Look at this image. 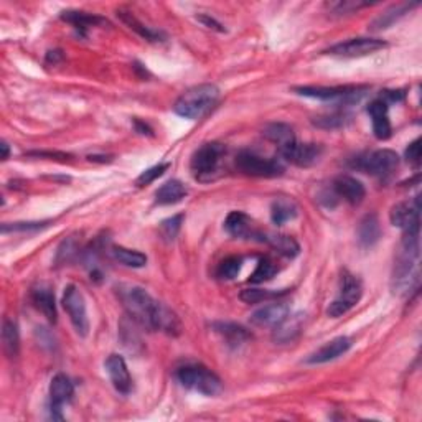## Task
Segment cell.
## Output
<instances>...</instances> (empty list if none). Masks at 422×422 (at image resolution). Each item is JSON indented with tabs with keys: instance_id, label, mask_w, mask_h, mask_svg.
I'll list each match as a JSON object with an SVG mask.
<instances>
[{
	"instance_id": "8d00e7d4",
	"label": "cell",
	"mask_w": 422,
	"mask_h": 422,
	"mask_svg": "<svg viewBox=\"0 0 422 422\" xmlns=\"http://www.w3.org/2000/svg\"><path fill=\"white\" fill-rule=\"evenodd\" d=\"M79 253V244L76 236H69L67 241H63L62 246L58 248L57 253V263L67 264L69 261H73Z\"/></svg>"
},
{
	"instance_id": "7402d4cb",
	"label": "cell",
	"mask_w": 422,
	"mask_h": 422,
	"mask_svg": "<svg viewBox=\"0 0 422 422\" xmlns=\"http://www.w3.org/2000/svg\"><path fill=\"white\" fill-rule=\"evenodd\" d=\"M62 18L64 22L72 23L74 28H78L81 35L86 33V30L91 27H106V25L109 27V22L101 15L81 12V10H67L62 13Z\"/></svg>"
},
{
	"instance_id": "ffe728a7",
	"label": "cell",
	"mask_w": 422,
	"mask_h": 422,
	"mask_svg": "<svg viewBox=\"0 0 422 422\" xmlns=\"http://www.w3.org/2000/svg\"><path fill=\"white\" fill-rule=\"evenodd\" d=\"M32 302L40 312L47 316L48 321L55 324L57 321V304H55V292L48 284L35 285L30 292Z\"/></svg>"
},
{
	"instance_id": "484cf974",
	"label": "cell",
	"mask_w": 422,
	"mask_h": 422,
	"mask_svg": "<svg viewBox=\"0 0 422 422\" xmlns=\"http://www.w3.org/2000/svg\"><path fill=\"white\" fill-rule=\"evenodd\" d=\"M264 137L270 140V142L275 144L280 149L287 147V145L294 144L295 142V134H294V129L290 127L289 124H284V122H273V124H268L263 130Z\"/></svg>"
},
{
	"instance_id": "ee69618b",
	"label": "cell",
	"mask_w": 422,
	"mask_h": 422,
	"mask_svg": "<svg viewBox=\"0 0 422 422\" xmlns=\"http://www.w3.org/2000/svg\"><path fill=\"white\" fill-rule=\"evenodd\" d=\"M380 98L388 104L401 103L404 99V91H403V89H396V91H389V89H386V91H381Z\"/></svg>"
},
{
	"instance_id": "681fc988",
	"label": "cell",
	"mask_w": 422,
	"mask_h": 422,
	"mask_svg": "<svg viewBox=\"0 0 422 422\" xmlns=\"http://www.w3.org/2000/svg\"><path fill=\"white\" fill-rule=\"evenodd\" d=\"M89 160H91V162H110V157H96V155H89L88 157Z\"/></svg>"
},
{
	"instance_id": "b9f144b4",
	"label": "cell",
	"mask_w": 422,
	"mask_h": 422,
	"mask_svg": "<svg viewBox=\"0 0 422 422\" xmlns=\"http://www.w3.org/2000/svg\"><path fill=\"white\" fill-rule=\"evenodd\" d=\"M406 159H408L409 164L419 167V164H421V139L419 137L416 139L414 142H411L409 147L406 149Z\"/></svg>"
},
{
	"instance_id": "f6af8a7d",
	"label": "cell",
	"mask_w": 422,
	"mask_h": 422,
	"mask_svg": "<svg viewBox=\"0 0 422 422\" xmlns=\"http://www.w3.org/2000/svg\"><path fill=\"white\" fill-rule=\"evenodd\" d=\"M197 18H198V22H202L205 25V27L213 28V30H216V32H224L223 25H221L219 22H216L215 18L208 17V15H200V17H197Z\"/></svg>"
},
{
	"instance_id": "7a4b0ae2",
	"label": "cell",
	"mask_w": 422,
	"mask_h": 422,
	"mask_svg": "<svg viewBox=\"0 0 422 422\" xmlns=\"http://www.w3.org/2000/svg\"><path fill=\"white\" fill-rule=\"evenodd\" d=\"M219 98V89L215 84H198L185 91L177 99L173 110L185 119H202Z\"/></svg>"
},
{
	"instance_id": "c3c4849f",
	"label": "cell",
	"mask_w": 422,
	"mask_h": 422,
	"mask_svg": "<svg viewBox=\"0 0 422 422\" xmlns=\"http://www.w3.org/2000/svg\"><path fill=\"white\" fill-rule=\"evenodd\" d=\"M0 149H2V160H7L10 150H8V144L5 142V140H2V144H0Z\"/></svg>"
},
{
	"instance_id": "ba28073f",
	"label": "cell",
	"mask_w": 422,
	"mask_h": 422,
	"mask_svg": "<svg viewBox=\"0 0 422 422\" xmlns=\"http://www.w3.org/2000/svg\"><path fill=\"white\" fill-rule=\"evenodd\" d=\"M294 91L300 94V96L320 99V101H336L343 104H353L360 101V98L365 94L366 88L363 86H335V88L300 86V88H294Z\"/></svg>"
},
{
	"instance_id": "4316f807",
	"label": "cell",
	"mask_w": 422,
	"mask_h": 422,
	"mask_svg": "<svg viewBox=\"0 0 422 422\" xmlns=\"http://www.w3.org/2000/svg\"><path fill=\"white\" fill-rule=\"evenodd\" d=\"M263 241H266L270 248L274 251H278L279 254L285 256V258H295L300 253V246L297 241L294 238H290L287 234H274V233H269L266 234L264 233V238Z\"/></svg>"
},
{
	"instance_id": "d4e9b609",
	"label": "cell",
	"mask_w": 422,
	"mask_h": 422,
	"mask_svg": "<svg viewBox=\"0 0 422 422\" xmlns=\"http://www.w3.org/2000/svg\"><path fill=\"white\" fill-rule=\"evenodd\" d=\"M188 195V188L180 180H169L155 192L157 205H175L180 203Z\"/></svg>"
},
{
	"instance_id": "74e56055",
	"label": "cell",
	"mask_w": 422,
	"mask_h": 422,
	"mask_svg": "<svg viewBox=\"0 0 422 422\" xmlns=\"http://www.w3.org/2000/svg\"><path fill=\"white\" fill-rule=\"evenodd\" d=\"M170 167V164H159V165H154V167H150L145 170V172H142L137 177V180H135V185L137 187H145V185H150L152 182H155V180L162 177V175L167 172Z\"/></svg>"
},
{
	"instance_id": "7bdbcfd3",
	"label": "cell",
	"mask_w": 422,
	"mask_h": 422,
	"mask_svg": "<svg viewBox=\"0 0 422 422\" xmlns=\"http://www.w3.org/2000/svg\"><path fill=\"white\" fill-rule=\"evenodd\" d=\"M28 157H38V159H48V160H59V162H68L69 159H72V155L68 154H63V152H47V150H43V152H28L27 154Z\"/></svg>"
},
{
	"instance_id": "d6986e66",
	"label": "cell",
	"mask_w": 422,
	"mask_h": 422,
	"mask_svg": "<svg viewBox=\"0 0 422 422\" xmlns=\"http://www.w3.org/2000/svg\"><path fill=\"white\" fill-rule=\"evenodd\" d=\"M333 192L338 198H343L350 205H360L363 202L366 190L365 185L350 175H341L333 182Z\"/></svg>"
},
{
	"instance_id": "277c9868",
	"label": "cell",
	"mask_w": 422,
	"mask_h": 422,
	"mask_svg": "<svg viewBox=\"0 0 422 422\" xmlns=\"http://www.w3.org/2000/svg\"><path fill=\"white\" fill-rule=\"evenodd\" d=\"M177 378L185 388L205 396H218L223 391V383L213 371L202 365H187L177 371Z\"/></svg>"
},
{
	"instance_id": "9c48e42d",
	"label": "cell",
	"mask_w": 422,
	"mask_h": 422,
	"mask_svg": "<svg viewBox=\"0 0 422 422\" xmlns=\"http://www.w3.org/2000/svg\"><path fill=\"white\" fill-rule=\"evenodd\" d=\"M63 309L67 310V314L72 320V324L76 330L78 335L86 336L89 331V319L86 312V302H84V297L76 285H67L63 292L62 299Z\"/></svg>"
},
{
	"instance_id": "f1b7e54d",
	"label": "cell",
	"mask_w": 422,
	"mask_h": 422,
	"mask_svg": "<svg viewBox=\"0 0 422 422\" xmlns=\"http://www.w3.org/2000/svg\"><path fill=\"white\" fill-rule=\"evenodd\" d=\"M2 343H4V351L8 358H15L18 356L20 350V335L18 329L15 325V321L5 319L2 325Z\"/></svg>"
},
{
	"instance_id": "cb8c5ba5",
	"label": "cell",
	"mask_w": 422,
	"mask_h": 422,
	"mask_svg": "<svg viewBox=\"0 0 422 422\" xmlns=\"http://www.w3.org/2000/svg\"><path fill=\"white\" fill-rule=\"evenodd\" d=\"M299 216V207L294 200L280 197L275 198L270 205V219L275 226H283L287 221H292Z\"/></svg>"
},
{
	"instance_id": "8992f818",
	"label": "cell",
	"mask_w": 422,
	"mask_h": 422,
	"mask_svg": "<svg viewBox=\"0 0 422 422\" xmlns=\"http://www.w3.org/2000/svg\"><path fill=\"white\" fill-rule=\"evenodd\" d=\"M350 165L351 169L373 175V177H386V175L393 173V170L398 169L399 157L393 150L381 149L358 155V157L351 160Z\"/></svg>"
},
{
	"instance_id": "1f68e13d",
	"label": "cell",
	"mask_w": 422,
	"mask_h": 422,
	"mask_svg": "<svg viewBox=\"0 0 422 422\" xmlns=\"http://www.w3.org/2000/svg\"><path fill=\"white\" fill-rule=\"evenodd\" d=\"M278 274V266L273 259L269 258H261L258 266H256L254 273L251 274L249 278V283L251 284H264L268 283L274 278V275Z\"/></svg>"
},
{
	"instance_id": "60d3db41",
	"label": "cell",
	"mask_w": 422,
	"mask_h": 422,
	"mask_svg": "<svg viewBox=\"0 0 422 422\" xmlns=\"http://www.w3.org/2000/svg\"><path fill=\"white\" fill-rule=\"evenodd\" d=\"M368 4H358V2H335V4H329L330 12H333L335 15H345L353 12V10H358L360 7H366Z\"/></svg>"
},
{
	"instance_id": "8fae6325",
	"label": "cell",
	"mask_w": 422,
	"mask_h": 422,
	"mask_svg": "<svg viewBox=\"0 0 422 422\" xmlns=\"http://www.w3.org/2000/svg\"><path fill=\"white\" fill-rule=\"evenodd\" d=\"M74 388L72 380L67 375H57L50 383V413L53 419L62 421V411L73 399Z\"/></svg>"
},
{
	"instance_id": "9a60e30c",
	"label": "cell",
	"mask_w": 422,
	"mask_h": 422,
	"mask_svg": "<svg viewBox=\"0 0 422 422\" xmlns=\"http://www.w3.org/2000/svg\"><path fill=\"white\" fill-rule=\"evenodd\" d=\"M290 307L285 302H274L264 305L249 316V321L259 329H275L287 319Z\"/></svg>"
},
{
	"instance_id": "2e32d148",
	"label": "cell",
	"mask_w": 422,
	"mask_h": 422,
	"mask_svg": "<svg viewBox=\"0 0 422 422\" xmlns=\"http://www.w3.org/2000/svg\"><path fill=\"white\" fill-rule=\"evenodd\" d=\"M224 229L228 231V234L233 236V238L239 239L259 238L263 241L264 238V233H259V231L254 228L253 219L246 213H243V211H231L224 219Z\"/></svg>"
},
{
	"instance_id": "f546056e",
	"label": "cell",
	"mask_w": 422,
	"mask_h": 422,
	"mask_svg": "<svg viewBox=\"0 0 422 422\" xmlns=\"http://www.w3.org/2000/svg\"><path fill=\"white\" fill-rule=\"evenodd\" d=\"M118 17L122 20V22L127 25V27L139 35V37H142L145 40H149V42H160L162 40V33L160 32H155V30L145 27L142 22H139L137 18L134 17L130 12H125V10H119L118 12Z\"/></svg>"
},
{
	"instance_id": "603a6c76",
	"label": "cell",
	"mask_w": 422,
	"mask_h": 422,
	"mask_svg": "<svg viewBox=\"0 0 422 422\" xmlns=\"http://www.w3.org/2000/svg\"><path fill=\"white\" fill-rule=\"evenodd\" d=\"M213 330L231 348H238V346L246 343L251 338V333L244 326L231 324V321H216V324H213Z\"/></svg>"
},
{
	"instance_id": "d6a6232c",
	"label": "cell",
	"mask_w": 422,
	"mask_h": 422,
	"mask_svg": "<svg viewBox=\"0 0 422 422\" xmlns=\"http://www.w3.org/2000/svg\"><path fill=\"white\" fill-rule=\"evenodd\" d=\"M241 268H243V259L238 258V256H229V258L223 259L218 264L216 275H218L221 280H233L238 278Z\"/></svg>"
},
{
	"instance_id": "4fadbf2b",
	"label": "cell",
	"mask_w": 422,
	"mask_h": 422,
	"mask_svg": "<svg viewBox=\"0 0 422 422\" xmlns=\"http://www.w3.org/2000/svg\"><path fill=\"white\" fill-rule=\"evenodd\" d=\"M389 219L394 226L403 231L421 228V197L418 195L413 202H401L389 211Z\"/></svg>"
},
{
	"instance_id": "44dd1931",
	"label": "cell",
	"mask_w": 422,
	"mask_h": 422,
	"mask_svg": "<svg viewBox=\"0 0 422 422\" xmlns=\"http://www.w3.org/2000/svg\"><path fill=\"white\" fill-rule=\"evenodd\" d=\"M381 238V226L376 215H366L361 218L356 229V239H358L360 248L370 249L378 243Z\"/></svg>"
},
{
	"instance_id": "30bf717a",
	"label": "cell",
	"mask_w": 422,
	"mask_h": 422,
	"mask_svg": "<svg viewBox=\"0 0 422 422\" xmlns=\"http://www.w3.org/2000/svg\"><path fill=\"white\" fill-rule=\"evenodd\" d=\"M386 47H388V43L380 38H351L346 40V42L333 45L325 53L343 58H361L380 52V50Z\"/></svg>"
},
{
	"instance_id": "3957f363",
	"label": "cell",
	"mask_w": 422,
	"mask_h": 422,
	"mask_svg": "<svg viewBox=\"0 0 422 422\" xmlns=\"http://www.w3.org/2000/svg\"><path fill=\"white\" fill-rule=\"evenodd\" d=\"M234 165L238 172L249 175V177H264L274 178L284 173L283 159L278 157H263V155L251 152V150H241L236 155Z\"/></svg>"
},
{
	"instance_id": "7c38bea8",
	"label": "cell",
	"mask_w": 422,
	"mask_h": 422,
	"mask_svg": "<svg viewBox=\"0 0 422 422\" xmlns=\"http://www.w3.org/2000/svg\"><path fill=\"white\" fill-rule=\"evenodd\" d=\"M280 159L285 162H290L297 167H312V165L320 159L321 147L319 144H299L295 140L294 144L279 150Z\"/></svg>"
},
{
	"instance_id": "ab89813d",
	"label": "cell",
	"mask_w": 422,
	"mask_h": 422,
	"mask_svg": "<svg viewBox=\"0 0 422 422\" xmlns=\"http://www.w3.org/2000/svg\"><path fill=\"white\" fill-rule=\"evenodd\" d=\"M345 118L341 114H331V115H321V118H315L314 124L319 125L321 129H335L343 125Z\"/></svg>"
},
{
	"instance_id": "7dc6e473",
	"label": "cell",
	"mask_w": 422,
	"mask_h": 422,
	"mask_svg": "<svg viewBox=\"0 0 422 422\" xmlns=\"http://www.w3.org/2000/svg\"><path fill=\"white\" fill-rule=\"evenodd\" d=\"M135 127H137V130L140 134H150L152 132V130L149 129V125L147 124H142L140 122V120H135Z\"/></svg>"
},
{
	"instance_id": "e0dca14e",
	"label": "cell",
	"mask_w": 422,
	"mask_h": 422,
	"mask_svg": "<svg viewBox=\"0 0 422 422\" xmlns=\"http://www.w3.org/2000/svg\"><path fill=\"white\" fill-rule=\"evenodd\" d=\"M353 341L348 336H336V338L326 341L324 346H320L319 350L314 351L312 355L307 358V363L310 365H324L329 361H333L340 356H343L346 351L351 348Z\"/></svg>"
},
{
	"instance_id": "52a82bcc",
	"label": "cell",
	"mask_w": 422,
	"mask_h": 422,
	"mask_svg": "<svg viewBox=\"0 0 422 422\" xmlns=\"http://www.w3.org/2000/svg\"><path fill=\"white\" fill-rule=\"evenodd\" d=\"M361 294H363V289H361L360 280L350 273H343L340 279L338 295H336L333 302L329 305L326 314H329L331 319H338V316L345 315L360 302Z\"/></svg>"
},
{
	"instance_id": "d590c367",
	"label": "cell",
	"mask_w": 422,
	"mask_h": 422,
	"mask_svg": "<svg viewBox=\"0 0 422 422\" xmlns=\"http://www.w3.org/2000/svg\"><path fill=\"white\" fill-rule=\"evenodd\" d=\"M183 219H185L183 213L164 219L162 223H160V236H162V239L167 241V243H172V241L178 236L180 229H182Z\"/></svg>"
},
{
	"instance_id": "4dcf8cb0",
	"label": "cell",
	"mask_w": 422,
	"mask_h": 422,
	"mask_svg": "<svg viewBox=\"0 0 422 422\" xmlns=\"http://www.w3.org/2000/svg\"><path fill=\"white\" fill-rule=\"evenodd\" d=\"M418 7V4H406V5H399V7H393L389 8L388 12H384L383 15H380L378 18H375L371 22L370 28L371 30H384L389 28L394 22H398L401 17H404L406 13L411 12V8Z\"/></svg>"
},
{
	"instance_id": "5b68a950",
	"label": "cell",
	"mask_w": 422,
	"mask_h": 422,
	"mask_svg": "<svg viewBox=\"0 0 422 422\" xmlns=\"http://www.w3.org/2000/svg\"><path fill=\"white\" fill-rule=\"evenodd\" d=\"M226 155V149L219 142L203 144L197 152L193 154L190 169H192L193 177L200 182H210L216 177Z\"/></svg>"
},
{
	"instance_id": "5bb4252c",
	"label": "cell",
	"mask_w": 422,
	"mask_h": 422,
	"mask_svg": "<svg viewBox=\"0 0 422 422\" xmlns=\"http://www.w3.org/2000/svg\"><path fill=\"white\" fill-rule=\"evenodd\" d=\"M106 373H108L110 383L115 388V391L120 394H129L132 391V378L125 365L124 358L120 355H109L108 360L104 363Z\"/></svg>"
},
{
	"instance_id": "ac0fdd59",
	"label": "cell",
	"mask_w": 422,
	"mask_h": 422,
	"mask_svg": "<svg viewBox=\"0 0 422 422\" xmlns=\"http://www.w3.org/2000/svg\"><path fill=\"white\" fill-rule=\"evenodd\" d=\"M368 110L371 122H373V134L376 139L380 140H388L391 137V132H393V127H391L389 122V104L384 103L381 98H376L375 101L368 104Z\"/></svg>"
},
{
	"instance_id": "6da1fadb",
	"label": "cell",
	"mask_w": 422,
	"mask_h": 422,
	"mask_svg": "<svg viewBox=\"0 0 422 422\" xmlns=\"http://www.w3.org/2000/svg\"><path fill=\"white\" fill-rule=\"evenodd\" d=\"M119 299L132 320L147 330H157V319L162 304L139 285H120Z\"/></svg>"
},
{
	"instance_id": "83f0119b",
	"label": "cell",
	"mask_w": 422,
	"mask_h": 422,
	"mask_svg": "<svg viewBox=\"0 0 422 422\" xmlns=\"http://www.w3.org/2000/svg\"><path fill=\"white\" fill-rule=\"evenodd\" d=\"M110 253H113L115 261H119L120 264L127 266V268L139 269V268H144V266L147 264V256H145L144 253H140V251L124 248V246H113Z\"/></svg>"
},
{
	"instance_id": "836d02e7",
	"label": "cell",
	"mask_w": 422,
	"mask_h": 422,
	"mask_svg": "<svg viewBox=\"0 0 422 422\" xmlns=\"http://www.w3.org/2000/svg\"><path fill=\"white\" fill-rule=\"evenodd\" d=\"M300 331V319H292L289 316L285 319L283 324L278 325L274 329V340L280 341V343H287V341H292Z\"/></svg>"
},
{
	"instance_id": "bcb514c9",
	"label": "cell",
	"mask_w": 422,
	"mask_h": 422,
	"mask_svg": "<svg viewBox=\"0 0 422 422\" xmlns=\"http://www.w3.org/2000/svg\"><path fill=\"white\" fill-rule=\"evenodd\" d=\"M63 59V53L59 52V50H55V52H48L47 53V64H57L58 62H62Z\"/></svg>"
},
{
	"instance_id": "e575fe53",
	"label": "cell",
	"mask_w": 422,
	"mask_h": 422,
	"mask_svg": "<svg viewBox=\"0 0 422 422\" xmlns=\"http://www.w3.org/2000/svg\"><path fill=\"white\" fill-rule=\"evenodd\" d=\"M285 295V290H263V289H244L241 292V300H244L246 304H259L264 302V300L278 299Z\"/></svg>"
},
{
	"instance_id": "f35d334b",
	"label": "cell",
	"mask_w": 422,
	"mask_h": 422,
	"mask_svg": "<svg viewBox=\"0 0 422 422\" xmlns=\"http://www.w3.org/2000/svg\"><path fill=\"white\" fill-rule=\"evenodd\" d=\"M50 221H35V223H5L2 226V233H28V231H38L47 228Z\"/></svg>"
}]
</instances>
